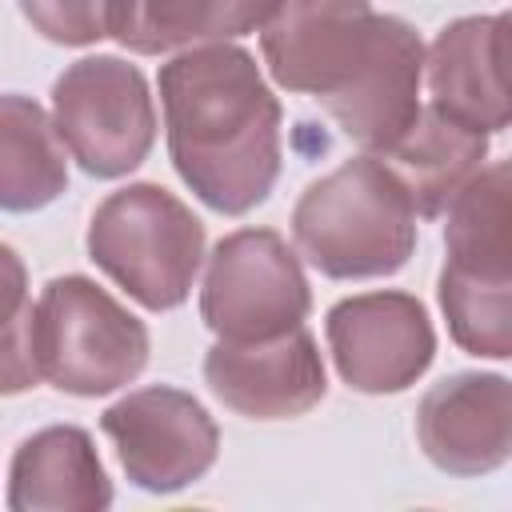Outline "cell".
Here are the masks:
<instances>
[{
    "label": "cell",
    "mask_w": 512,
    "mask_h": 512,
    "mask_svg": "<svg viewBox=\"0 0 512 512\" xmlns=\"http://www.w3.org/2000/svg\"><path fill=\"white\" fill-rule=\"evenodd\" d=\"M32 312L28 272L20 256L0 244V396L28 392L40 380L32 352Z\"/></svg>",
    "instance_id": "obj_20"
},
{
    "label": "cell",
    "mask_w": 512,
    "mask_h": 512,
    "mask_svg": "<svg viewBox=\"0 0 512 512\" xmlns=\"http://www.w3.org/2000/svg\"><path fill=\"white\" fill-rule=\"evenodd\" d=\"M296 248L332 280L392 276L416 248V212L376 156H356L312 180L292 212Z\"/></svg>",
    "instance_id": "obj_2"
},
{
    "label": "cell",
    "mask_w": 512,
    "mask_h": 512,
    "mask_svg": "<svg viewBox=\"0 0 512 512\" xmlns=\"http://www.w3.org/2000/svg\"><path fill=\"white\" fill-rule=\"evenodd\" d=\"M112 488L92 436L72 424L28 436L12 456L8 504L16 512H100Z\"/></svg>",
    "instance_id": "obj_15"
},
{
    "label": "cell",
    "mask_w": 512,
    "mask_h": 512,
    "mask_svg": "<svg viewBox=\"0 0 512 512\" xmlns=\"http://www.w3.org/2000/svg\"><path fill=\"white\" fill-rule=\"evenodd\" d=\"M168 152L216 212L244 216L280 176V100L236 44H196L160 68Z\"/></svg>",
    "instance_id": "obj_1"
},
{
    "label": "cell",
    "mask_w": 512,
    "mask_h": 512,
    "mask_svg": "<svg viewBox=\"0 0 512 512\" xmlns=\"http://www.w3.org/2000/svg\"><path fill=\"white\" fill-rule=\"evenodd\" d=\"M88 256L132 300L168 312L192 292L204 260V224L160 184H128L92 212Z\"/></svg>",
    "instance_id": "obj_3"
},
{
    "label": "cell",
    "mask_w": 512,
    "mask_h": 512,
    "mask_svg": "<svg viewBox=\"0 0 512 512\" xmlns=\"http://www.w3.org/2000/svg\"><path fill=\"white\" fill-rule=\"evenodd\" d=\"M100 428L116 444L128 480L144 492L188 488L220 452V432L204 404L168 384L128 392L100 416Z\"/></svg>",
    "instance_id": "obj_7"
},
{
    "label": "cell",
    "mask_w": 512,
    "mask_h": 512,
    "mask_svg": "<svg viewBox=\"0 0 512 512\" xmlns=\"http://www.w3.org/2000/svg\"><path fill=\"white\" fill-rule=\"evenodd\" d=\"M212 396L252 420H292L324 400V360L300 324L268 340H216L204 356Z\"/></svg>",
    "instance_id": "obj_10"
},
{
    "label": "cell",
    "mask_w": 512,
    "mask_h": 512,
    "mask_svg": "<svg viewBox=\"0 0 512 512\" xmlns=\"http://www.w3.org/2000/svg\"><path fill=\"white\" fill-rule=\"evenodd\" d=\"M328 348L348 388L384 396L404 392L424 376L436 352V332L416 296L364 292L328 312Z\"/></svg>",
    "instance_id": "obj_9"
},
{
    "label": "cell",
    "mask_w": 512,
    "mask_h": 512,
    "mask_svg": "<svg viewBox=\"0 0 512 512\" xmlns=\"http://www.w3.org/2000/svg\"><path fill=\"white\" fill-rule=\"evenodd\" d=\"M376 20L368 0H284L260 28V52L280 88L324 104L368 60Z\"/></svg>",
    "instance_id": "obj_8"
},
{
    "label": "cell",
    "mask_w": 512,
    "mask_h": 512,
    "mask_svg": "<svg viewBox=\"0 0 512 512\" xmlns=\"http://www.w3.org/2000/svg\"><path fill=\"white\" fill-rule=\"evenodd\" d=\"M280 8L284 0H220V40L260 32Z\"/></svg>",
    "instance_id": "obj_22"
},
{
    "label": "cell",
    "mask_w": 512,
    "mask_h": 512,
    "mask_svg": "<svg viewBox=\"0 0 512 512\" xmlns=\"http://www.w3.org/2000/svg\"><path fill=\"white\" fill-rule=\"evenodd\" d=\"M416 440L448 476H484L512 448V388L504 376L456 372L432 384L416 408Z\"/></svg>",
    "instance_id": "obj_11"
},
{
    "label": "cell",
    "mask_w": 512,
    "mask_h": 512,
    "mask_svg": "<svg viewBox=\"0 0 512 512\" xmlns=\"http://www.w3.org/2000/svg\"><path fill=\"white\" fill-rule=\"evenodd\" d=\"M312 292L288 240L272 228L224 236L204 268L200 316L220 340H268L308 320Z\"/></svg>",
    "instance_id": "obj_6"
},
{
    "label": "cell",
    "mask_w": 512,
    "mask_h": 512,
    "mask_svg": "<svg viewBox=\"0 0 512 512\" xmlns=\"http://www.w3.org/2000/svg\"><path fill=\"white\" fill-rule=\"evenodd\" d=\"M440 308L452 340L464 352L488 360L512 356V276H484L444 264Z\"/></svg>",
    "instance_id": "obj_18"
},
{
    "label": "cell",
    "mask_w": 512,
    "mask_h": 512,
    "mask_svg": "<svg viewBox=\"0 0 512 512\" xmlns=\"http://www.w3.org/2000/svg\"><path fill=\"white\" fill-rule=\"evenodd\" d=\"M444 212V264L484 276H512V168L504 160L480 168Z\"/></svg>",
    "instance_id": "obj_17"
},
{
    "label": "cell",
    "mask_w": 512,
    "mask_h": 512,
    "mask_svg": "<svg viewBox=\"0 0 512 512\" xmlns=\"http://www.w3.org/2000/svg\"><path fill=\"white\" fill-rule=\"evenodd\" d=\"M36 372L68 396H104L148 364V328L88 276H56L32 312Z\"/></svg>",
    "instance_id": "obj_4"
},
{
    "label": "cell",
    "mask_w": 512,
    "mask_h": 512,
    "mask_svg": "<svg viewBox=\"0 0 512 512\" xmlns=\"http://www.w3.org/2000/svg\"><path fill=\"white\" fill-rule=\"evenodd\" d=\"M488 132L468 128L440 112L436 104H420L416 120L384 148L376 160L396 176L416 216H440L456 192L484 168Z\"/></svg>",
    "instance_id": "obj_14"
},
{
    "label": "cell",
    "mask_w": 512,
    "mask_h": 512,
    "mask_svg": "<svg viewBox=\"0 0 512 512\" xmlns=\"http://www.w3.org/2000/svg\"><path fill=\"white\" fill-rule=\"evenodd\" d=\"M52 124L68 156L96 180L140 168L156 140V108L136 64L84 56L52 84Z\"/></svg>",
    "instance_id": "obj_5"
},
{
    "label": "cell",
    "mask_w": 512,
    "mask_h": 512,
    "mask_svg": "<svg viewBox=\"0 0 512 512\" xmlns=\"http://www.w3.org/2000/svg\"><path fill=\"white\" fill-rule=\"evenodd\" d=\"M420 80H424V44L416 28L404 24L400 16H380L368 60L320 108L340 124V132L352 144L376 156L416 120Z\"/></svg>",
    "instance_id": "obj_12"
},
{
    "label": "cell",
    "mask_w": 512,
    "mask_h": 512,
    "mask_svg": "<svg viewBox=\"0 0 512 512\" xmlns=\"http://www.w3.org/2000/svg\"><path fill=\"white\" fill-rule=\"evenodd\" d=\"M112 36L140 56L216 44L220 0H116Z\"/></svg>",
    "instance_id": "obj_19"
},
{
    "label": "cell",
    "mask_w": 512,
    "mask_h": 512,
    "mask_svg": "<svg viewBox=\"0 0 512 512\" xmlns=\"http://www.w3.org/2000/svg\"><path fill=\"white\" fill-rule=\"evenodd\" d=\"M112 4L116 0H20V12L44 40L80 48L112 36Z\"/></svg>",
    "instance_id": "obj_21"
},
{
    "label": "cell",
    "mask_w": 512,
    "mask_h": 512,
    "mask_svg": "<svg viewBox=\"0 0 512 512\" xmlns=\"http://www.w3.org/2000/svg\"><path fill=\"white\" fill-rule=\"evenodd\" d=\"M68 188V160L52 116L28 96H0V208L36 212Z\"/></svg>",
    "instance_id": "obj_16"
},
{
    "label": "cell",
    "mask_w": 512,
    "mask_h": 512,
    "mask_svg": "<svg viewBox=\"0 0 512 512\" xmlns=\"http://www.w3.org/2000/svg\"><path fill=\"white\" fill-rule=\"evenodd\" d=\"M504 56H508V16H464L440 28L432 48L424 52V76L432 104L452 120L504 132L508 128V84H504Z\"/></svg>",
    "instance_id": "obj_13"
}]
</instances>
